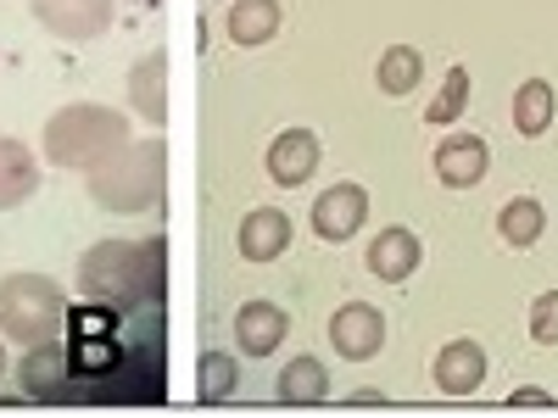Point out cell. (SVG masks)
Segmentation results:
<instances>
[{"label": "cell", "instance_id": "cell-9", "mask_svg": "<svg viewBox=\"0 0 558 418\" xmlns=\"http://www.w3.org/2000/svg\"><path fill=\"white\" fill-rule=\"evenodd\" d=\"M168 78H173L168 51H151V57H140V62L129 67V107H134V118H146L151 128H162L168 112H173V101H168Z\"/></svg>", "mask_w": 558, "mask_h": 418}, {"label": "cell", "instance_id": "cell-20", "mask_svg": "<svg viewBox=\"0 0 558 418\" xmlns=\"http://www.w3.org/2000/svg\"><path fill=\"white\" fill-rule=\"evenodd\" d=\"M553 112H558V96H553L547 78H525V84L514 89V128H520V134H547Z\"/></svg>", "mask_w": 558, "mask_h": 418}, {"label": "cell", "instance_id": "cell-5", "mask_svg": "<svg viewBox=\"0 0 558 418\" xmlns=\"http://www.w3.org/2000/svg\"><path fill=\"white\" fill-rule=\"evenodd\" d=\"M17 380H23V391L39 396V402H68V396H78V385H73V352H62L57 335L39 341V346H28Z\"/></svg>", "mask_w": 558, "mask_h": 418}, {"label": "cell", "instance_id": "cell-7", "mask_svg": "<svg viewBox=\"0 0 558 418\" xmlns=\"http://www.w3.org/2000/svg\"><path fill=\"white\" fill-rule=\"evenodd\" d=\"M330 346L352 362L363 357H375L386 346V312L380 307H368V302H347L336 318H330Z\"/></svg>", "mask_w": 558, "mask_h": 418}, {"label": "cell", "instance_id": "cell-22", "mask_svg": "<svg viewBox=\"0 0 558 418\" xmlns=\"http://www.w3.org/2000/svg\"><path fill=\"white\" fill-rule=\"evenodd\" d=\"M463 107H470V73H463V67H447V78H441V96L425 107V118H430V128H447Z\"/></svg>", "mask_w": 558, "mask_h": 418}, {"label": "cell", "instance_id": "cell-16", "mask_svg": "<svg viewBox=\"0 0 558 418\" xmlns=\"http://www.w3.org/2000/svg\"><path fill=\"white\" fill-rule=\"evenodd\" d=\"M34 190H39V162H34V151L23 146V139L0 134V212L23 207Z\"/></svg>", "mask_w": 558, "mask_h": 418}, {"label": "cell", "instance_id": "cell-25", "mask_svg": "<svg viewBox=\"0 0 558 418\" xmlns=\"http://www.w3.org/2000/svg\"><path fill=\"white\" fill-rule=\"evenodd\" d=\"M547 402H553V391H542V385H520L508 396V407H547Z\"/></svg>", "mask_w": 558, "mask_h": 418}, {"label": "cell", "instance_id": "cell-2", "mask_svg": "<svg viewBox=\"0 0 558 418\" xmlns=\"http://www.w3.org/2000/svg\"><path fill=\"white\" fill-rule=\"evenodd\" d=\"M168 190V139H129L123 151L89 168V196L107 212H151Z\"/></svg>", "mask_w": 558, "mask_h": 418}, {"label": "cell", "instance_id": "cell-14", "mask_svg": "<svg viewBox=\"0 0 558 418\" xmlns=\"http://www.w3.org/2000/svg\"><path fill=\"white\" fill-rule=\"evenodd\" d=\"M286 335H291V318L279 312L274 302H246V307L235 312V341H241L246 357L279 352V346H286Z\"/></svg>", "mask_w": 558, "mask_h": 418}, {"label": "cell", "instance_id": "cell-15", "mask_svg": "<svg viewBox=\"0 0 558 418\" xmlns=\"http://www.w3.org/2000/svg\"><path fill=\"white\" fill-rule=\"evenodd\" d=\"M286 246H291V218L279 207H257L241 218V257L246 262H274V257H286Z\"/></svg>", "mask_w": 558, "mask_h": 418}, {"label": "cell", "instance_id": "cell-4", "mask_svg": "<svg viewBox=\"0 0 558 418\" xmlns=\"http://www.w3.org/2000/svg\"><path fill=\"white\" fill-rule=\"evenodd\" d=\"M68 318V296L57 279L45 273H7L0 279V335L17 346H39L62 330Z\"/></svg>", "mask_w": 558, "mask_h": 418}, {"label": "cell", "instance_id": "cell-1", "mask_svg": "<svg viewBox=\"0 0 558 418\" xmlns=\"http://www.w3.org/2000/svg\"><path fill=\"white\" fill-rule=\"evenodd\" d=\"M78 291L101 307H157L168 296V241H101L78 257Z\"/></svg>", "mask_w": 558, "mask_h": 418}, {"label": "cell", "instance_id": "cell-18", "mask_svg": "<svg viewBox=\"0 0 558 418\" xmlns=\"http://www.w3.org/2000/svg\"><path fill=\"white\" fill-rule=\"evenodd\" d=\"M279 34V0H235L229 7V39L235 45H268Z\"/></svg>", "mask_w": 558, "mask_h": 418}, {"label": "cell", "instance_id": "cell-12", "mask_svg": "<svg viewBox=\"0 0 558 418\" xmlns=\"http://www.w3.org/2000/svg\"><path fill=\"white\" fill-rule=\"evenodd\" d=\"M492 168V151L481 134H452L436 146V179L447 184V190H470V184H481Z\"/></svg>", "mask_w": 558, "mask_h": 418}, {"label": "cell", "instance_id": "cell-3", "mask_svg": "<svg viewBox=\"0 0 558 418\" xmlns=\"http://www.w3.org/2000/svg\"><path fill=\"white\" fill-rule=\"evenodd\" d=\"M45 162H57V168H96V162H107L112 151H123L129 146V118L123 112H112V107H101V101H73V107H62L51 123H45Z\"/></svg>", "mask_w": 558, "mask_h": 418}, {"label": "cell", "instance_id": "cell-13", "mask_svg": "<svg viewBox=\"0 0 558 418\" xmlns=\"http://www.w3.org/2000/svg\"><path fill=\"white\" fill-rule=\"evenodd\" d=\"M418 257H425L418 251V235L413 229H397V223L368 241V273L386 279V285H408V279L418 273Z\"/></svg>", "mask_w": 558, "mask_h": 418}, {"label": "cell", "instance_id": "cell-24", "mask_svg": "<svg viewBox=\"0 0 558 418\" xmlns=\"http://www.w3.org/2000/svg\"><path fill=\"white\" fill-rule=\"evenodd\" d=\"M531 341L558 346V291H542V296L531 302Z\"/></svg>", "mask_w": 558, "mask_h": 418}, {"label": "cell", "instance_id": "cell-19", "mask_svg": "<svg viewBox=\"0 0 558 418\" xmlns=\"http://www.w3.org/2000/svg\"><path fill=\"white\" fill-rule=\"evenodd\" d=\"M418 78H425V57H418L413 45H391V51L380 57V67H375V84L386 89L391 101H397V96H413Z\"/></svg>", "mask_w": 558, "mask_h": 418}, {"label": "cell", "instance_id": "cell-6", "mask_svg": "<svg viewBox=\"0 0 558 418\" xmlns=\"http://www.w3.org/2000/svg\"><path fill=\"white\" fill-rule=\"evenodd\" d=\"M363 218H368V190L363 184H330V190L313 201V235L341 246V241H352L363 229Z\"/></svg>", "mask_w": 558, "mask_h": 418}, {"label": "cell", "instance_id": "cell-21", "mask_svg": "<svg viewBox=\"0 0 558 418\" xmlns=\"http://www.w3.org/2000/svg\"><path fill=\"white\" fill-rule=\"evenodd\" d=\"M497 229H502L508 246H536L542 229H547V212H542V201L520 196V201H508V207L497 212Z\"/></svg>", "mask_w": 558, "mask_h": 418}, {"label": "cell", "instance_id": "cell-10", "mask_svg": "<svg viewBox=\"0 0 558 418\" xmlns=\"http://www.w3.org/2000/svg\"><path fill=\"white\" fill-rule=\"evenodd\" d=\"M318 134L313 128H286V134H274V146H268V179L274 184H286V190H302V184L318 173Z\"/></svg>", "mask_w": 558, "mask_h": 418}, {"label": "cell", "instance_id": "cell-11", "mask_svg": "<svg viewBox=\"0 0 558 418\" xmlns=\"http://www.w3.org/2000/svg\"><path fill=\"white\" fill-rule=\"evenodd\" d=\"M430 374H436V391L447 396H475L486 385V352L481 341H447L430 362Z\"/></svg>", "mask_w": 558, "mask_h": 418}, {"label": "cell", "instance_id": "cell-26", "mask_svg": "<svg viewBox=\"0 0 558 418\" xmlns=\"http://www.w3.org/2000/svg\"><path fill=\"white\" fill-rule=\"evenodd\" d=\"M0 374H7V346H0Z\"/></svg>", "mask_w": 558, "mask_h": 418}, {"label": "cell", "instance_id": "cell-8", "mask_svg": "<svg viewBox=\"0 0 558 418\" xmlns=\"http://www.w3.org/2000/svg\"><path fill=\"white\" fill-rule=\"evenodd\" d=\"M118 0H34V17L57 39H96L107 34Z\"/></svg>", "mask_w": 558, "mask_h": 418}, {"label": "cell", "instance_id": "cell-23", "mask_svg": "<svg viewBox=\"0 0 558 418\" xmlns=\"http://www.w3.org/2000/svg\"><path fill=\"white\" fill-rule=\"evenodd\" d=\"M241 374H235V362H229L223 352H207L202 357V374H196V396L202 402H223V396H235Z\"/></svg>", "mask_w": 558, "mask_h": 418}, {"label": "cell", "instance_id": "cell-17", "mask_svg": "<svg viewBox=\"0 0 558 418\" xmlns=\"http://www.w3.org/2000/svg\"><path fill=\"white\" fill-rule=\"evenodd\" d=\"M324 396H330V374H324V362L318 357H296L286 362V374H279V402H291V407H318Z\"/></svg>", "mask_w": 558, "mask_h": 418}]
</instances>
